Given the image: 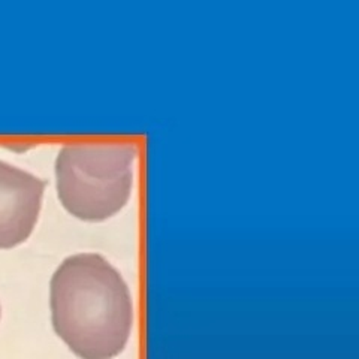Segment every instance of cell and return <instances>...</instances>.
I'll return each mask as SVG.
<instances>
[{
  "label": "cell",
  "mask_w": 359,
  "mask_h": 359,
  "mask_svg": "<svg viewBox=\"0 0 359 359\" xmlns=\"http://www.w3.org/2000/svg\"><path fill=\"white\" fill-rule=\"evenodd\" d=\"M132 142H71L55 161L57 194L62 205L84 222H102L128 204L133 186Z\"/></svg>",
  "instance_id": "cell-2"
},
{
  "label": "cell",
  "mask_w": 359,
  "mask_h": 359,
  "mask_svg": "<svg viewBox=\"0 0 359 359\" xmlns=\"http://www.w3.org/2000/svg\"><path fill=\"white\" fill-rule=\"evenodd\" d=\"M47 183L0 161V249L25 243L35 229Z\"/></svg>",
  "instance_id": "cell-3"
},
{
  "label": "cell",
  "mask_w": 359,
  "mask_h": 359,
  "mask_svg": "<svg viewBox=\"0 0 359 359\" xmlns=\"http://www.w3.org/2000/svg\"><path fill=\"white\" fill-rule=\"evenodd\" d=\"M53 328L81 359H112L130 339L133 304L117 269L97 253L66 257L50 283Z\"/></svg>",
  "instance_id": "cell-1"
}]
</instances>
